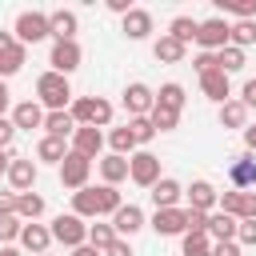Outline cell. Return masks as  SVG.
I'll return each instance as SVG.
<instances>
[{"mask_svg":"<svg viewBox=\"0 0 256 256\" xmlns=\"http://www.w3.org/2000/svg\"><path fill=\"white\" fill-rule=\"evenodd\" d=\"M148 228L156 236H184L188 232V208H156Z\"/></svg>","mask_w":256,"mask_h":256,"instance_id":"obj_8","label":"cell"},{"mask_svg":"<svg viewBox=\"0 0 256 256\" xmlns=\"http://www.w3.org/2000/svg\"><path fill=\"white\" fill-rule=\"evenodd\" d=\"M196 28H200V20H192V16H176V20L168 24V36L180 40V44H192V40H196Z\"/></svg>","mask_w":256,"mask_h":256,"instance_id":"obj_33","label":"cell"},{"mask_svg":"<svg viewBox=\"0 0 256 256\" xmlns=\"http://www.w3.org/2000/svg\"><path fill=\"white\" fill-rule=\"evenodd\" d=\"M244 144H248V152H256V124L244 128Z\"/></svg>","mask_w":256,"mask_h":256,"instance_id":"obj_54","label":"cell"},{"mask_svg":"<svg viewBox=\"0 0 256 256\" xmlns=\"http://www.w3.org/2000/svg\"><path fill=\"white\" fill-rule=\"evenodd\" d=\"M188 232H208V212L188 208ZM188 232H184V236H188Z\"/></svg>","mask_w":256,"mask_h":256,"instance_id":"obj_44","label":"cell"},{"mask_svg":"<svg viewBox=\"0 0 256 256\" xmlns=\"http://www.w3.org/2000/svg\"><path fill=\"white\" fill-rule=\"evenodd\" d=\"M16 140V124H12V116H0V148H8Z\"/></svg>","mask_w":256,"mask_h":256,"instance_id":"obj_45","label":"cell"},{"mask_svg":"<svg viewBox=\"0 0 256 256\" xmlns=\"http://www.w3.org/2000/svg\"><path fill=\"white\" fill-rule=\"evenodd\" d=\"M220 128H248V108L240 100L220 104Z\"/></svg>","mask_w":256,"mask_h":256,"instance_id":"obj_31","label":"cell"},{"mask_svg":"<svg viewBox=\"0 0 256 256\" xmlns=\"http://www.w3.org/2000/svg\"><path fill=\"white\" fill-rule=\"evenodd\" d=\"M120 32H124L128 40H144V36L152 32V12H144V8H132V12L120 20Z\"/></svg>","mask_w":256,"mask_h":256,"instance_id":"obj_24","label":"cell"},{"mask_svg":"<svg viewBox=\"0 0 256 256\" xmlns=\"http://www.w3.org/2000/svg\"><path fill=\"white\" fill-rule=\"evenodd\" d=\"M0 256H24V252H20V248H12V244H4V248H0Z\"/></svg>","mask_w":256,"mask_h":256,"instance_id":"obj_56","label":"cell"},{"mask_svg":"<svg viewBox=\"0 0 256 256\" xmlns=\"http://www.w3.org/2000/svg\"><path fill=\"white\" fill-rule=\"evenodd\" d=\"M24 60H28V48L16 40L12 48H4L0 52V80H8V76H16L20 68H24Z\"/></svg>","mask_w":256,"mask_h":256,"instance_id":"obj_29","label":"cell"},{"mask_svg":"<svg viewBox=\"0 0 256 256\" xmlns=\"http://www.w3.org/2000/svg\"><path fill=\"white\" fill-rule=\"evenodd\" d=\"M44 104L40 100H20L16 108H12V124H16V132H32V128H44Z\"/></svg>","mask_w":256,"mask_h":256,"instance_id":"obj_12","label":"cell"},{"mask_svg":"<svg viewBox=\"0 0 256 256\" xmlns=\"http://www.w3.org/2000/svg\"><path fill=\"white\" fill-rule=\"evenodd\" d=\"M116 240H120V236H116V228H112V224H88V244H92V248H100V252H104V248H108V244H116Z\"/></svg>","mask_w":256,"mask_h":256,"instance_id":"obj_35","label":"cell"},{"mask_svg":"<svg viewBox=\"0 0 256 256\" xmlns=\"http://www.w3.org/2000/svg\"><path fill=\"white\" fill-rule=\"evenodd\" d=\"M236 244H240V248H252V244H256V220H240V228H236Z\"/></svg>","mask_w":256,"mask_h":256,"instance_id":"obj_43","label":"cell"},{"mask_svg":"<svg viewBox=\"0 0 256 256\" xmlns=\"http://www.w3.org/2000/svg\"><path fill=\"white\" fill-rule=\"evenodd\" d=\"M192 68H196L200 76H208V72L220 68V60H216V52H196V56H192Z\"/></svg>","mask_w":256,"mask_h":256,"instance_id":"obj_42","label":"cell"},{"mask_svg":"<svg viewBox=\"0 0 256 256\" xmlns=\"http://www.w3.org/2000/svg\"><path fill=\"white\" fill-rule=\"evenodd\" d=\"M212 256H240V244L236 240H220V244H212Z\"/></svg>","mask_w":256,"mask_h":256,"instance_id":"obj_48","label":"cell"},{"mask_svg":"<svg viewBox=\"0 0 256 256\" xmlns=\"http://www.w3.org/2000/svg\"><path fill=\"white\" fill-rule=\"evenodd\" d=\"M228 44H232V48H252V44H256V20H236Z\"/></svg>","mask_w":256,"mask_h":256,"instance_id":"obj_34","label":"cell"},{"mask_svg":"<svg viewBox=\"0 0 256 256\" xmlns=\"http://www.w3.org/2000/svg\"><path fill=\"white\" fill-rule=\"evenodd\" d=\"M72 148L64 144V140H56V136H40V144H36V160H48V164H64V156H68Z\"/></svg>","mask_w":256,"mask_h":256,"instance_id":"obj_28","label":"cell"},{"mask_svg":"<svg viewBox=\"0 0 256 256\" xmlns=\"http://www.w3.org/2000/svg\"><path fill=\"white\" fill-rule=\"evenodd\" d=\"M148 120H152V128H156V132H172V128L180 124V112H172V108H160V104H156V108L148 112Z\"/></svg>","mask_w":256,"mask_h":256,"instance_id":"obj_37","label":"cell"},{"mask_svg":"<svg viewBox=\"0 0 256 256\" xmlns=\"http://www.w3.org/2000/svg\"><path fill=\"white\" fill-rule=\"evenodd\" d=\"M8 104H12V92H8V80H0V116L8 112Z\"/></svg>","mask_w":256,"mask_h":256,"instance_id":"obj_52","label":"cell"},{"mask_svg":"<svg viewBox=\"0 0 256 256\" xmlns=\"http://www.w3.org/2000/svg\"><path fill=\"white\" fill-rule=\"evenodd\" d=\"M184 84H176V80H168V84H160V92H156V104L160 108H172V112H180L184 108Z\"/></svg>","mask_w":256,"mask_h":256,"instance_id":"obj_30","label":"cell"},{"mask_svg":"<svg viewBox=\"0 0 256 256\" xmlns=\"http://www.w3.org/2000/svg\"><path fill=\"white\" fill-rule=\"evenodd\" d=\"M48 244H52V228L48 224H24V232H20V248L24 252H32V256H44L48 252Z\"/></svg>","mask_w":256,"mask_h":256,"instance_id":"obj_17","label":"cell"},{"mask_svg":"<svg viewBox=\"0 0 256 256\" xmlns=\"http://www.w3.org/2000/svg\"><path fill=\"white\" fill-rule=\"evenodd\" d=\"M44 256H48V252H44Z\"/></svg>","mask_w":256,"mask_h":256,"instance_id":"obj_57","label":"cell"},{"mask_svg":"<svg viewBox=\"0 0 256 256\" xmlns=\"http://www.w3.org/2000/svg\"><path fill=\"white\" fill-rule=\"evenodd\" d=\"M72 212L80 216V220H96V216H104L100 212V188H80V192H72Z\"/></svg>","mask_w":256,"mask_h":256,"instance_id":"obj_21","label":"cell"},{"mask_svg":"<svg viewBox=\"0 0 256 256\" xmlns=\"http://www.w3.org/2000/svg\"><path fill=\"white\" fill-rule=\"evenodd\" d=\"M68 112H72L76 128H108L112 124V104L104 96H76Z\"/></svg>","mask_w":256,"mask_h":256,"instance_id":"obj_2","label":"cell"},{"mask_svg":"<svg viewBox=\"0 0 256 256\" xmlns=\"http://www.w3.org/2000/svg\"><path fill=\"white\" fill-rule=\"evenodd\" d=\"M48 228H52V240H56V244H64L68 252H72V248H80V244H88V220H80L76 212H60Z\"/></svg>","mask_w":256,"mask_h":256,"instance_id":"obj_4","label":"cell"},{"mask_svg":"<svg viewBox=\"0 0 256 256\" xmlns=\"http://www.w3.org/2000/svg\"><path fill=\"white\" fill-rule=\"evenodd\" d=\"M88 172H92V160L80 156V152H68L64 164H60V184L72 188V192H80V188H88Z\"/></svg>","mask_w":256,"mask_h":256,"instance_id":"obj_9","label":"cell"},{"mask_svg":"<svg viewBox=\"0 0 256 256\" xmlns=\"http://www.w3.org/2000/svg\"><path fill=\"white\" fill-rule=\"evenodd\" d=\"M20 232H24V220L12 212V216H0V244H12V240H20Z\"/></svg>","mask_w":256,"mask_h":256,"instance_id":"obj_39","label":"cell"},{"mask_svg":"<svg viewBox=\"0 0 256 256\" xmlns=\"http://www.w3.org/2000/svg\"><path fill=\"white\" fill-rule=\"evenodd\" d=\"M228 36H232V24H228L224 16H208V20H200V28H196L200 52H220V48H228Z\"/></svg>","mask_w":256,"mask_h":256,"instance_id":"obj_5","label":"cell"},{"mask_svg":"<svg viewBox=\"0 0 256 256\" xmlns=\"http://www.w3.org/2000/svg\"><path fill=\"white\" fill-rule=\"evenodd\" d=\"M96 164H100V180H104V184H112V188H116V184H124V180H128V156L108 152V156H100Z\"/></svg>","mask_w":256,"mask_h":256,"instance_id":"obj_22","label":"cell"},{"mask_svg":"<svg viewBox=\"0 0 256 256\" xmlns=\"http://www.w3.org/2000/svg\"><path fill=\"white\" fill-rule=\"evenodd\" d=\"M228 180H232L236 192H252V188H256V156H252V152L236 156V160L228 164Z\"/></svg>","mask_w":256,"mask_h":256,"instance_id":"obj_11","label":"cell"},{"mask_svg":"<svg viewBox=\"0 0 256 256\" xmlns=\"http://www.w3.org/2000/svg\"><path fill=\"white\" fill-rule=\"evenodd\" d=\"M72 152H80V156H88V160H100V152H104V132H100V128H76Z\"/></svg>","mask_w":256,"mask_h":256,"instance_id":"obj_19","label":"cell"},{"mask_svg":"<svg viewBox=\"0 0 256 256\" xmlns=\"http://www.w3.org/2000/svg\"><path fill=\"white\" fill-rule=\"evenodd\" d=\"M216 60H220V72H228V76H232V72H240V68H244V48H232V44H228V48H220V52H216Z\"/></svg>","mask_w":256,"mask_h":256,"instance_id":"obj_36","label":"cell"},{"mask_svg":"<svg viewBox=\"0 0 256 256\" xmlns=\"http://www.w3.org/2000/svg\"><path fill=\"white\" fill-rule=\"evenodd\" d=\"M72 256H104V252L92 248V244H80V248H72Z\"/></svg>","mask_w":256,"mask_h":256,"instance_id":"obj_53","label":"cell"},{"mask_svg":"<svg viewBox=\"0 0 256 256\" xmlns=\"http://www.w3.org/2000/svg\"><path fill=\"white\" fill-rule=\"evenodd\" d=\"M16 212V192H0V216H12Z\"/></svg>","mask_w":256,"mask_h":256,"instance_id":"obj_49","label":"cell"},{"mask_svg":"<svg viewBox=\"0 0 256 256\" xmlns=\"http://www.w3.org/2000/svg\"><path fill=\"white\" fill-rule=\"evenodd\" d=\"M144 224H148V220H144V212H140L136 204H120V212L112 216V228H116V236H120V240L136 236V232H140Z\"/></svg>","mask_w":256,"mask_h":256,"instance_id":"obj_16","label":"cell"},{"mask_svg":"<svg viewBox=\"0 0 256 256\" xmlns=\"http://www.w3.org/2000/svg\"><path fill=\"white\" fill-rule=\"evenodd\" d=\"M108 8H112V12L120 16V20H124V16L132 12V4H128V0H108Z\"/></svg>","mask_w":256,"mask_h":256,"instance_id":"obj_51","label":"cell"},{"mask_svg":"<svg viewBox=\"0 0 256 256\" xmlns=\"http://www.w3.org/2000/svg\"><path fill=\"white\" fill-rule=\"evenodd\" d=\"M200 88H204V96L208 100H216V104H228L232 100V80H228V72H208V76H200Z\"/></svg>","mask_w":256,"mask_h":256,"instance_id":"obj_20","label":"cell"},{"mask_svg":"<svg viewBox=\"0 0 256 256\" xmlns=\"http://www.w3.org/2000/svg\"><path fill=\"white\" fill-rule=\"evenodd\" d=\"M240 104H244V108H256V80H244V88H240Z\"/></svg>","mask_w":256,"mask_h":256,"instance_id":"obj_47","label":"cell"},{"mask_svg":"<svg viewBox=\"0 0 256 256\" xmlns=\"http://www.w3.org/2000/svg\"><path fill=\"white\" fill-rule=\"evenodd\" d=\"M220 12H232L236 20H256V0H216Z\"/></svg>","mask_w":256,"mask_h":256,"instance_id":"obj_38","label":"cell"},{"mask_svg":"<svg viewBox=\"0 0 256 256\" xmlns=\"http://www.w3.org/2000/svg\"><path fill=\"white\" fill-rule=\"evenodd\" d=\"M152 56H156L160 64H180V60L188 56V44H180V40H172V36L164 32V36L152 44Z\"/></svg>","mask_w":256,"mask_h":256,"instance_id":"obj_25","label":"cell"},{"mask_svg":"<svg viewBox=\"0 0 256 256\" xmlns=\"http://www.w3.org/2000/svg\"><path fill=\"white\" fill-rule=\"evenodd\" d=\"M104 256H132V244H128V240H116V244L104 248Z\"/></svg>","mask_w":256,"mask_h":256,"instance_id":"obj_50","label":"cell"},{"mask_svg":"<svg viewBox=\"0 0 256 256\" xmlns=\"http://www.w3.org/2000/svg\"><path fill=\"white\" fill-rule=\"evenodd\" d=\"M48 24H52V40H76V32H80V16L72 8L48 12Z\"/></svg>","mask_w":256,"mask_h":256,"instance_id":"obj_18","label":"cell"},{"mask_svg":"<svg viewBox=\"0 0 256 256\" xmlns=\"http://www.w3.org/2000/svg\"><path fill=\"white\" fill-rule=\"evenodd\" d=\"M128 128H132V136H136V144H140V148H144V144H152V136H156V128H152V120H148V116L128 120Z\"/></svg>","mask_w":256,"mask_h":256,"instance_id":"obj_40","label":"cell"},{"mask_svg":"<svg viewBox=\"0 0 256 256\" xmlns=\"http://www.w3.org/2000/svg\"><path fill=\"white\" fill-rule=\"evenodd\" d=\"M148 196H152V204H156V208H180V196H184V188H180V180H172V176H160V180L148 188Z\"/></svg>","mask_w":256,"mask_h":256,"instance_id":"obj_15","label":"cell"},{"mask_svg":"<svg viewBox=\"0 0 256 256\" xmlns=\"http://www.w3.org/2000/svg\"><path fill=\"white\" fill-rule=\"evenodd\" d=\"M128 180L140 184V188H152V184L160 180V156H152L148 148L132 152V156H128Z\"/></svg>","mask_w":256,"mask_h":256,"instance_id":"obj_6","label":"cell"},{"mask_svg":"<svg viewBox=\"0 0 256 256\" xmlns=\"http://www.w3.org/2000/svg\"><path fill=\"white\" fill-rule=\"evenodd\" d=\"M236 228H240V220L236 216H228V212H208V240H236Z\"/></svg>","mask_w":256,"mask_h":256,"instance_id":"obj_23","label":"cell"},{"mask_svg":"<svg viewBox=\"0 0 256 256\" xmlns=\"http://www.w3.org/2000/svg\"><path fill=\"white\" fill-rule=\"evenodd\" d=\"M16 216H20L24 224L40 220V216H44V196H40V192H16Z\"/></svg>","mask_w":256,"mask_h":256,"instance_id":"obj_27","label":"cell"},{"mask_svg":"<svg viewBox=\"0 0 256 256\" xmlns=\"http://www.w3.org/2000/svg\"><path fill=\"white\" fill-rule=\"evenodd\" d=\"M240 220H256V192H244V200H240Z\"/></svg>","mask_w":256,"mask_h":256,"instance_id":"obj_46","label":"cell"},{"mask_svg":"<svg viewBox=\"0 0 256 256\" xmlns=\"http://www.w3.org/2000/svg\"><path fill=\"white\" fill-rule=\"evenodd\" d=\"M184 196H188V208H196V212H216V204H220V192L212 180H192V188H184Z\"/></svg>","mask_w":256,"mask_h":256,"instance_id":"obj_13","label":"cell"},{"mask_svg":"<svg viewBox=\"0 0 256 256\" xmlns=\"http://www.w3.org/2000/svg\"><path fill=\"white\" fill-rule=\"evenodd\" d=\"M44 136H56V140L76 136V120H72V112H48V116H44Z\"/></svg>","mask_w":256,"mask_h":256,"instance_id":"obj_26","label":"cell"},{"mask_svg":"<svg viewBox=\"0 0 256 256\" xmlns=\"http://www.w3.org/2000/svg\"><path fill=\"white\" fill-rule=\"evenodd\" d=\"M108 144H112V152H116V156H132V152L140 148L128 124H120V128H112V132H108Z\"/></svg>","mask_w":256,"mask_h":256,"instance_id":"obj_32","label":"cell"},{"mask_svg":"<svg viewBox=\"0 0 256 256\" xmlns=\"http://www.w3.org/2000/svg\"><path fill=\"white\" fill-rule=\"evenodd\" d=\"M36 160H28V156H16L12 160V168H8V184H12V192H32V184H36Z\"/></svg>","mask_w":256,"mask_h":256,"instance_id":"obj_14","label":"cell"},{"mask_svg":"<svg viewBox=\"0 0 256 256\" xmlns=\"http://www.w3.org/2000/svg\"><path fill=\"white\" fill-rule=\"evenodd\" d=\"M80 60H84V52H80V44H76V40H52V52H48L52 72L72 76V72L80 68Z\"/></svg>","mask_w":256,"mask_h":256,"instance_id":"obj_7","label":"cell"},{"mask_svg":"<svg viewBox=\"0 0 256 256\" xmlns=\"http://www.w3.org/2000/svg\"><path fill=\"white\" fill-rule=\"evenodd\" d=\"M124 108H128V120H136V116H148V112L156 108V92H152L144 80H132V84L124 88Z\"/></svg>","mask_w":256,"mask_h":256,"instance_id":"obj_10","label":"cell"},{"mask_svg":"<svg viewBox=\"0 0 256 256\" xmlns=\"http://www.w3.org/2000/svg\"><path fill=\"white\" fill-rule=\"evenodd\" d=\"M240 200H244V192H236V188H228V192H220V204H216V208L240 220Z\"/></svg>","mask_w":256,"mask_h":256,"instance_id":"obj_41","label":"cell"},{"mask_svg":"<svg viewBox=\"0 0 256 256\" xmlns=\"http://www.w3.org/2000/svg\"><path fill=\"white\" fill-rule=\"evenodd\" d=\"M12 44H16V36H12V32H4V28H0V52H4V48H12Z\"/></svg>","mask_w":256,"mask_h":256,"instance_id":"obj_55","label":"cell"},{"mask_svg":"<svg viewBox=\"0 0 256 256\" xmlns=\"http://www.w3.org/2000/svg\"><path fill=\"white\" fill-rule=\"evenodd\" d=\"M36 100L48 108V112H68L72 108V84H68V76H60V72H40L36 76Z\"/></svg>","mask_w":256,"mask_h":256,"instance_id":"obj_1","label":"cell"},{"mask_svg":"<svg viewBox=\"0 0 256 256\" xmlns=\"http://www.w3.org/2000/svg\"><path fill=\"white\" fill-rule=\"evenodd\" d=\"M12 36H16L24 48H28V44H40V40H48V36H52L48 12H36V8L20 12V16H16V24H12Z\"/></svg>","mask_w":256,"mask_h":256,"instance_id":"obj_3","label":"cell"}]
</instances>
